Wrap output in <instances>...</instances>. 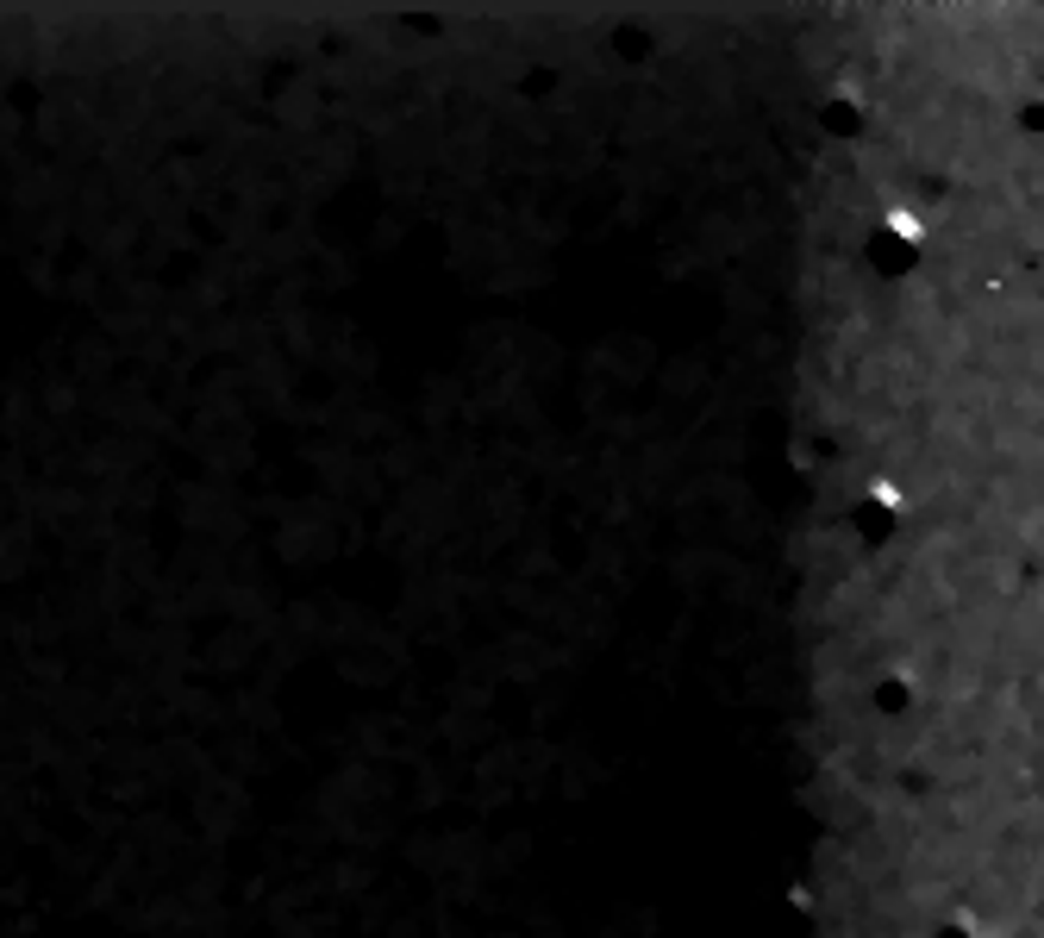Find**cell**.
I'll use <instances>...</instances> for the list:
<instances>
[{
  "label": "cell",
  "instance_id": "7a4b0ae2",
  "mask_svg": "<svg viewBox=\"0 0 1044 938\" xmlns=\"http://www.w3.org/2000/svg\"><path fill=\"white\" fill-rule=\"evenodd\" d=\"M870 495H876V501H882V507H895V514H901V507H907V495H901V488H895V482H876V488H870Z\"/></svg>",
  "mask_w": 1044,
  "mask_h": 938
},
{
  "label": "cell",
  "instance_id": "6da1fadb",
  "mask_svg": "<svg viewBox=\"0 0 1044 938\" xmlns=\"http://www.w3.org/2000/svg\"><path fill=\"white\" fill-rule=\"evenodd\" d=\"M888 232H895V238H907V245H919V238H925V219H919V213H907V207H895V213H888Z\"/></svg>",
  "mask_w": 1044,
  "mask_h": 938
}]
</instances>
